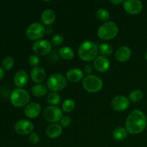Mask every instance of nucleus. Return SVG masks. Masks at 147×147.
I'll return each instance as SVG.
<instances>
[{
  "label": "nucleus",
  "mask_w": 147,
  "mask_h": 147,
  "mask_svg": "<svg viewBox=\"0 0 147 147\" xmlns=\"http://www.w3.org/2000/svg\"><path fill=\"white\" fill-rule=\"evenodd\" d=\"M145 59H146V60L147 61V51L146 52V54H145Z\"/></svg>",
  "instance_id": "e433bc0d"
},
{
  "label": "nucleus",
  "mask_w": 147,
  "mask_h": 147,
  "mask_svg": "<svg viewBox=\"0 0 147 147\" xmlns=\"http://www.w3.org/2000/svg\"><path fill=\"white\" fill-rule=\"evenodd\" d=\"M63 133V126L59 123H51L46 129L47 136L50 139H57Z\"/></svg>",
  "instance_id": "a211bd4d"
},
{
  "label": "nucleus",
  "mask_w": 147,
  "mask_h": 147,
  "mask_svg": "<svg viewBox=\"0 0 147 147\" xmlns=\"http://www.w3.org/2000/svg\"><path fill=\"white\" fill-rule=\"evenodd\" d=\"M144 94L143 92L141 90H134L130 93L129 96V99L130 101L133 103H138L143 98Z\"/></svg>",
  "instance_id": "bb28decb"
},
{
  "label": "nucleus",
  "mask_w": 147,
  "mask_h": 147,
  "mask_svg": "<svg viewBox=\"0 0 147 147\" xmlns=\"http://www.w3.org/2000/svg\"><path fill=\"white\" fill-rule=\"evenodd\" d=\"M47 103L50 104V106H57V105L60 104L61 102V97L57 93L51 92L47 96Z\"/></svg>",
  "instance_id": "393cba45"
},
{
  "label": "nucleus",
  "mask_w": 147,
  "mask_h": 147,
  "mask_svg": "<svg viewBox=\"0 0 147 147\" xmlns=\"http://www.w3.org/2000/svg\"><path fill=\"white\" fill-rule=\"evenodd\" d=\"M147 119L145 113L140 110H134L126 121V129L128 133L136 135L142 133L146 129Z\"/></svg>",
  "instance_id": "f257e3e1"
},
{
  "label": "nucleus",
  "mask_w": 147,
  "mask_h": 147,
  "mask_svg": "<svg viewBox=\"0 0 147 147\" xmlns=\"http://www.w3.org/2000/svg\"><path fill=\"white\" fill-rule=\"evenodd\" d=\"M14 59L10 56H7V57H4L2 60V67L5 70H10L14 66Z\"/></svg>",
  "instance_id": "c85d7f7f"
},
{
  "label": "nucleus",
  "mask_w": 147,
  "mask_h": 147,
  "mask_svg": "<svg viewBox=\"0 0 147 147\" xmlns=\"http://www.w3.org/2000/svg\"><path fill=\"white\" fill-rule=\"evenodd\" d=\"M56 20L55 12L51 9L43 10L41 14V21L44 25L50 26L55 22Z\"/></svg>",
  "instance_id": "f3484780"
},
{
  "label": "nucleus",
  "mask_w": 147,
  "mask_h": 147,
  "mask_svg": "<svg viewBox=\"0 0 147 147\" xmlns=\"http://www.w3.org/2000/svg\"><path fill=\"white\" fill-rule=\"evenodd\" d=\"M132 52L130 47L128 46H121L119 48L117 49L115 53V57L116 59L119 62L124 63L128 61L131 57Z\"/></svg>",
  "instance_id": "2eb2a0df"
},
{
  "label": "nucleus",
  "mask_w": 147,
  "mask_h": 147,
  "mask_svg": "<svg viewBox=\"0 0 147 147\" xmlns=\"http://www.w3.org/2000/svg\"><path fill=\"white\" fill-rule=\"evenodd\" d=\"M130 105L129 98L124 96H117L112 100L111 106L116 111L122 112L126 111Z\"/></svg>",
  "instance_id": "f8f14e48"
},
{
  "label": "nucleus",
  "mask_w": 147,
  "mask_h": 147,
  "mask_svg": "<svg viewBox=\"0 0 147 147\" xmlns=\"http://www.w3.org/2000/svg\"><path fill=\"white\" fill-rule=\"evenodd\" d=\"M40 141V136L35 132H32V134H30V136H29V142H30V144H37V143Z\"/></svg>",
  "instance_id": "2f4dec72"
},
{
  "label": "nucleus",
  "mask_w": 147,
  "mask_h": 147,
  "mask_svg": "<svg viewBox=\"0 0 147 147\" xmlns=\"http://www.w3.org/2000/svg\"><path fill=\"white\" fill-rule=\"evenodd\" d=\"M123 1H123V0H112L111 2V4H114V5L118 6L121 4H123Z\"/></svg>",
  "instance_id": "f704fd0d"
},
{
  "label": "nucleus",
  "mask_w": 147,
  "mask_h": 147,
  "mask_svg": "<svg viewBox=\"0 0 147 147\" xmlns=\"http://www.w3.org/2000/svg\"><path fill=\"white\" fill-rule=\"evenodd\" d=\"M119 27L113 21H107L101 24L97 30V35L103 40H110L116 37Z\"/></svg>",
  "instance_id": "7ed1b4c3"
},
{
  "label": "nucleus",
  "mask_w": 147,
  "mask_h": 147,
  "mask_svg": "<svg viewBox=\"0 0 147 147\" xmlns=\"http://www.w3.org/2000/svg\"><path fill=\"white\" fill-rule=\"evenodd\" d=\"M32 49L37 55H47L52 50V43L48 40H37L33 43Z\"/></svg>",
  "instance_id": "1a4fd4ad"
},
{
  "label": "nucleus",
  "mask_w": 147,
  "mask_h": 147,
  "mask_svg": "<svg viewBox=\"0 0 147 147\" xmlns=\"http://www.w3.org/2000/svg\"><path fill=\"white\" fill-rule=\"evenodd\" d=\"M96 17L100 21H109L110 18V13L106 9H98L96 11Z\"/></svg>",
  "instance_id": "cd10ccee"
},
{
  "label": "nucleus",
  "mask_w": 147,
  "mask_h": 147,
  "mask_svg": "<svg viewBox=\"0 0 147 147\" xmlns=\"http://www.w3.org/2000/svg\"><path fill=\"white\" fill-rule=\"evenodd\" d=\"M64 42V37L61 35L60 34H55L52 37L51 43L55 46H60Z\"/></svg>",
  "instance_id": "c756f323"
},
{
  "label": "nucleus",
  "mask_w": 147,
  "mask_h": 147,
  "mask_svg": "<svg viewBox=\"0 0 147 147\" xmlns=\"http://www.w3.org/2000/svg\"><path fill=\"white\" fill-rule=\"evenodd\" d=\"M67 86V79L60 73H55L50 76L47 80V88L52 92L60 91Z\"/></svg>",
  "instance_id": "423d86ee"
},
{
  "label": "nucleus",
  "mask_w": 147,
  "mask_h": 147,
  "mask_svg": "<svg viewBox=\"0 0 147 147\" xmlns=\"http://www.w3.org/2000/svg\"><path fill=\"white\" fill-rule=\"evenodd\" d=\"M111 63L109 59L104 56H98L93 62V67L97 71L100 73L106 72L110 68Z\"/></svg>",
  "instance_id": "4468645a"
},
{
  "label": "nucleus",
  "mask_w": 147,
  "mask_h": 147,
  "mask_svg": "<svg viewBox=\"0 0 147 147\" xmlns=\"http://www.w3.org/2000/svg\"><path fill=\"white\" fill-rule=\"evenodd\" d=\"M60 57L66 60H70L74 57L75 53L73 49L70 47H63L59 50Z\"/></svg>",
  "instance_id": "5701e85b"
},
{
  "label": "nucleus",
  "mask_w": 147,
  "mask_h": 147,
  "mask_svg": "<svg viewBox=\"0 0 147 147\" xmlns=\"http://www.w3.org/2000/svg\"><path fill=\"white\" fill-rule=\"evenodd\" d=\"M4 70L0 67V80L4 78Z\"/></svg>",
  "instance_id": "c9c22d12"
},
{
  "label": "nucleus",
  "mask_w": 147,
  "mask_h": 147,
  "mask_svg": "<svg viewBox=\"0 0 147 147\" xmlns=\"http://www.w3.org/2000/svg\"><path fill=\"white\" fill-rule=\"evenodd\" d=\"M66 79L71 83H78L84 78L83 73L78 68H71L66 73Z\"/></svg>",
  "instance_id": "6ab92c4d"
},
{
  "label": "nucleus",
  "mask_w": 147,
  "mask_h": 147,
  "mask_svg": "<svg viewBox=\"0 0 147 147\" xmlns=\"http://www.w3.org/2000/svg\"><path fill=\"white\" fill-rule=\"evenodd\" d=\"M40 57H39L38 55H32L29 58V63L30 64V65L33 66V67H37V66H39V63H40Z\"/></svg>",
  "instance_id": "7c9ffc66"
},
{
  "label": "nucleus",
  "mask_w": 147,
  "mask_h": 147,
  "mask_svg": "<svg viewBox=\"0 0 147 147\" xmlns=\"http://www.w3.org/2000/svg\"><path fill=\"white\" fill-rule=\"evenodd\" d=\"M32 80L37 84H41L46 78V72L42 67L37 66L32 69L30 73Z\"/></svg>",
  "instance_id": "ddd939ff"
},
{
  "label": "nucleus",
  "mask_w": 147,
  "mask_h": 147,
  "mask_svg": "<svg viewBox=\"0 0 147 147\" xmlns=\"http://www.w3.org/2000/svg\"><path fill=\"white\" fill-rule=\"evenodd\" d=\"M14 82L16 86L22 88L28 82V75L24 70H20L16 73L14 77Z\"/></svg>",
  "instance_id": "aec40b11"
},
{
  "label": "nucleus",
  "mask_w": 147,
  "mask_h": 147,
  "mask_svg": "<svg viewBox=\"0 0 147 147\" xmlns=\"http://www.w3.org/2000/svg\"><path fill=\"white\" fill-rule=\"evenodd\" d=\"M98 50L100 54L104 57L111 56L113 53V49L111 46L108 43H102L99 45Z\"/></svg>",
  "instance_id": "b1692460"
},
{
  "label": "nucleus",
  "mask_w": 147,
  "mask_h": 147,
  "mask_svg": "<svg viewBox=\"0 0 147 147\" xmlns=\"http://www.w3.org/2000/svg\"><path fill=\"white\" fill-rule=\"evenodd\" d=\"M76 108V102L73 99H66L62 105V109L65 113H70Z\"/></svg>",
  "instance_id": "a878e982"
},
{
  "label": "nucleus",
  "mask_w": 147,
  "mask_h": 147,
  "mask_svg": "<svg viewBox=\"0 0 147 147\" xmlns=\"http://www.w3.org/2000/svg\"><path fill=\"white\" fill-rule=\"evenodd\" d=\"M63 111L57 106H50L44 111V117L46 121L52 123H56L63 119Z\"/></svg>",
  "instance_id": "6e6552de"
},
{
  "label": "nucleus",
  "mask_w": 147,
  "mask_h": 147,
  "mask_svg": "<svg viewBox=\"0 0 147 147\" xmlns=\"http://www.w3.org/2000/svg\"><path fill=\"white\" fill-rule=\"evenodd\" d=\"M41 112V106L37 103H29L24 109V114L28 119L37 118Z\"/></svg>",
  "instance_id": "dca6fc26"
},
{
  "label": "nucleus",
  "mask_w": 147,
  "mask_h": 147,
  "mask_svg": "<svg viewBox=\"0 0 147 147\" xmlns=\"http://www.w3.org/2000/svg\"><path fill=\"white\" fill-rule=\"evenodd\" d=\"M30 100V93L23 88H16L11 92L10 101L16 107H23L27 106Z\"/></svg>",
  "instance_id": "20e7f679"
},
{
  "label": "nucleus",
  "mask_w": 147,
  "mask_h": 147,
  "mask_svg": "<svg viewBox=\"0 0 147 147\" xmlns=\"http://www.w3.org/2000/svg\"><path fill=\"white\" fill-rule=\"evenodd\" d=\"M85 71L88 73V75H90V73L93 72V67L90 65H87L85 66Z\"/></svg>",
  "instance_id": "72a5a7b5"
},
{
  "label": "nucleus",
  "mask_w": 147,
  "mask_h": 147,
  "mask_svg": "<svg viewBox=\"0 0 147 147\" xmlns=\"http://www.w3.org/2000/svg\"><path fill=\"white\" fill-rule=\"evenodd\" d=\"M123 9L129 14L136 15L142 12L143 4L139 0H126L123 1Z\"/></svg>",
  "instance_id": "9b49d317"
},
{
  "label": "nucleus",
  "mask_w": 147,
  "mask_h": 147,
  "mask_svg": "<svg viewBox=\"0 0 147 147\" xmlns=\"http://www.w3.org/2000/svg\"><path fill=\"white\" fill-rule=\"evenodd\" d=\"M26 36L30 40H40L46 33V29L42 24L33 22L27 27L26 30Z\"/></svg>",
  "instance_id": "0eeeda50"
},
{
  "label": "nucleus",
  "mask_w": 147,
  "mask_h": 147,
  "mask_svg": "<svg viewBox=\"0 0 147 147\" xmlns=\"http://www.w3.org/2000/svg\"><path fill=\"white\" fill-rule=\"evenodd\" d=\"M128 136V131L126 129V128L121 127L119 126L117 127L116 129H114L112 134V136L113 139L116 141H123Z\"/></svg>",
  "instance_id": "4be33fe9"
},
{
  "label": "nucleus",
  "mask_w": 147,
  "mask_h": 147,
  "mask_svg": "<svg viewBox=\"0 0 147 147\" xmlns=\"http://www.w3.org/2000/svg\"><path fill=\"white\" fill-rule=\"evenodd\" d=\"M72 119L70 116H64L63 119L60 121V125L63 127H68L70 124H71Z\"/></svg>",
  "instance_id": "473e14b6"
},
{
  "label": "nucleus",
  "mask_w": 147,
  "mask_h": 147,
  "mask_svg": "<svg viewBox=\"0 0 147 147\" xmlns=\"http://www.w3.org/2000/svg\"><path fill=\"white\" fill-rule=\"evenodd\" d=\"M98 47L91 41H85L81 43L78 48V56L83 61L90 62L97 57Z\"/></svg>",
  "instance_id": "f03ea898"
},
{
  "label": "nucleus",
  "mask_w": 147,
  "mask_h": 147,
  "mask_svg": "<svg viewBox=\"0 0 147 147\" xmlns=\"http://www.w3.org/2000/svg\"><path fill=\"white\" fill-rule=\"evenodd\" d=\"M31 91L33 96L35 97L42 98L47 94V88L43 84H36L32 86Z\"/></svg>",
  "instance_id": "412c9836"
},
{
  "label": "nucleus",
  "mask_w": 147,
  "mask_h": 147,
  "mask_svg": "<svg viewBox=\"0 0 147 147\" xmlns=\"http://www.w3.org/2000/svg\"><path fill=\"white\" fill-rule=\"evenodd\" d=\"M83 86L85 90L90 93H96L100 91L103 86L100 78L93 75H87L83 79Z\"/></svg>",
  "instance_id": "39448f33"
},
{
  "label": "nucleus",
  "mask_w": 147,
  "mask_h": 147,
  "mask_svg": "<svg viewBox=\"0 0 147 147\" xmlns=\"http://www.w3.org/2000/svg\"><path fill=\"white\" fill-rule=\"evenodd\" d=\"M14 130L20 135L30 134L34 130V124L27 119H21L15 123Z\"/></svg>",
  "instance_id": "9d476101"
}]
</instances>
